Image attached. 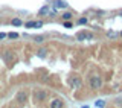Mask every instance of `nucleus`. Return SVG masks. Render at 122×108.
<instances>
[{"label":"nucleus","mask_w":122,"mask_h":108,"mask_svg":"<svg viewBox=\"0 0 122 108\" xmlns=\"http://www.w3.org/2000/svg\"><path fill=\"white\" fill-rule=\"evenodd\" d=\"M102 85V81L99 76H92L90 78V87L93 88V90H98V88H101Z\"/></svg>","instance_id":"f257e3e1"},{"label":"nucleus","mask_w":122,"mask_h":108,"mask_svg":"<svg viewBox=\"0 0 122 108\" xmlns=\"http://www.w3.org/2000/svg\"><path fill=\"white\" fill-rule=\"evenodd\" d=\"M34 99L35 101H46L47 99V93L43 90H37V91H34Z\"/></svg>","instance_id":"f03ea898"},{"label":"nucleus","mask_w":122,"mask_h":108,"mask_svg":"<svg viewBox=\"0 0 122 108\" xmlns=\"http://www.w3.org/2000/svg\"><path fill=\"white\" fill-rule=\"evenodd\" d=\"M70 85L73 87V88H78L79 85H81V79H79V78H73V79L70 81Z\"/></svg>","instance_id":"7ed1b4c3"},{"label":"nucleus","mask_w":122,"mask_h":108,"mask_svg":"<svg viewBox=\"0 0 122 108\" xmlns=\"http://www.w3.org/2000/svg\"><path fill=\"white\" fill-rule=\"evenodd\" d=\"M51 107H52V108H61V107H63V101H60V99H55V101L51 103Z\"/></svg>","instance_id":"20e7f679"},{"label":"nucleus","mask_w":122,"mask_h":108,"mask_svg":"<svg viewBox=\"0 0 122 108\" xmlns=\"http://www.w3.org/2000/svg\"><path fill=\"white\" fill-rule=\"evenodd\" d=\"M17 101L20 102V103H23L26 101V93L25 91H20V93H18V96H17Z\"/></svg>","instance_id":"39448f33"},{"label":"nucleus","mask_w":122,"mask_h":108,"mask_svg":"<svg viewBox=\"0 0 122 108\" xmlns=\"http://www.w3.org/2000/svg\"><path fill=\"white\" fill-rule=\"evenodd\" d=\"M55 6H56V8H61V9H64V8H67V3L63 2V0H56V2H55Z\"/></svg>","instance_id":"423d86ee"},{"label":"nucleus","mask_w":122,"mask_h":108,"mask_svg":"<svg viewBox=\"0 0 122 108\" xmlns=\"http://www.w3.org/2000/svg\"><path fill=\"white\" fill-rule=\"evenodd\" d=\"M87 37H92V35H89V34H86V32H79L78 35H76V38H78V40H86Z\"/></svg>","instance_id":"0eeeda50"},{"label":"nucleus","mask_w":122,"mask_h":108,"mask_svg":"<svg viewBox=\"0 0 122 108\" xmlns=\"http://www.w3.org/2000/svg\"><path fill=\"white\" fill-rule=\"evenodd\" d=\"M25 28H37V21H28V23H25Z\"/></svg>","instance_id":"6e6552de"},{"label":"nucleus","mask_w":122,"mask_h":108,"mask_svg":"<svg viewBox=\"0 0 122 108\" xmlns=\"http://www.w3.org/2000/svg\"><path fill=\"white\" fill-rule=\"evenodd\" d=\"M49 12V6H43L40 9V15H44V14H47Z\"/></svg>","instance_id":"1a4fd4ad"},{"label":"nucleus","mask_w":122,"mask_h":108,"mask_svg":"<svg viewBox=\"0 0 122 108\" xmlns=\"http://www.w3.org/2000/svg\"><path fill=\"white\" fill-rule=\"evenodd\" d=\"M12 25H14V26H20V25H21V21L18 20V18H14V20H12Z\"/></svg>","instance_id":"9d476101"},{"label":"nucleus","mask_w":122,"mask_h":108,"mask_svg":"<svg viewBox=\"0 0 122 108\" xmlns=\"http://www.w3.org/2000/svg\"><path fill=\"white\" fill-rule=\"evenodd\" d=\"M8 37H9L11 40H12V38H17V37H18V34H15V32H11V34H8Z\"/></svg>","instance_id":"9b49d317"},{"label":"nucleus","mask_w":122,"mask_h":108,"mask_svg":"<svg viewBox=\"0 0 122 108\" xmlns=\"http://www.w3.org/2000/svg\"><path fill=\"white\" fill-rule=\"evenodd\" d=\"M63 18H64V20H69V18H72V14L70 12H66V14L63 15Z\"/></svg>","instance_id":"f8f14e48"},{"label":"nucleus","mask_w":122,"mask_h":108,"mask_svg":"<svg viewBox=\"0 0 122 108\" xmlns=\"http://www.w3.org/2000/svg\"><path fill=\"white\" fill-rule=\"evenodd\" d=\"M38 56H41V58H43V56H46V50H44V49L38 50Z\"/></svg>","instance_id":"ddd939ff"},{"label":"nucleus","mask_w":122,"mask_h":108,"mask_svg":"<svg viewBox=\"0 0 122 108\" xmlns=\"http://www.w3.org/2000/svg\"><path fill=\"white\" fill-rule=\"evenodd\" d=\"M104 105H105L104 101H96V107H104Z\"/></svg>","instance_id":"4468645a"},{"label":"nucleus","mask_w":122,"mask_h":108,"mask_svg":"<svg viewBox=\"0 0 122 108\" xmlns=\"http://www.w3.org/2000/svg\"><path fill=\"white\" fill-rule=\"evenodd\" d=\"M35 41H37V43H41V41H43V37H37Z\"/></svg>","instance_id":"2eb2a0df"},{"label":"nucleus","mask_w":122,"mask_h":108,"mask_svg":"<svg viewBox=\"0 0 122 108\" xmlns=\"http://www.w3.org/2000/svg\"><path fill=\"white\" fill-rule=\"evenodd\" d=\"M107 35H108V37H112V38H114V37H116V34H114V32H108Z\"/></svg>","instance_id":"dca6fc26"},{"label":"nucleus","mask_w":122,"mask_h":108,"mask_svg":"<svg viewBox=\"0 0 122 108\" xmlns=\"http://www.w3.org/2000/svg\"><path fill=\"white\" fill-rule=\"evenodd\" d=\"M64 28H72V25L69 21H66V23H64Z\"/></svg>","instance_id":"f3484780"},{"label":"nucleus","mask_w":122,"mask_h":108,"mask_svg":"<svg viewBox=\"0 0 122 108\" xmlns=\"http://www.w3.org/2000/svg\"><path fill=\"white\" fill-rule=\"evenodd\" d=\"M79 23H81V25H84V23H87V20H86V18H79Z\"/></svg>","instance_id":"a211bd4d"},{"label":"nucleus","mask_w":122,"mask_h":108,"mask_svg":"<svg viewBox=\"0 0 122 108\" xmlns=\"http://www.w3.org/2000/svg\"><path fill=\"white\" fill-rule=\"evenodd\" d=\"M6 37V34H3V32H0V40H3V38Z\"/></svg>","instance_id":"6ab92c4d"},{"label":"nucleus","mask_w":122,"mask_h":108,"mask_svg":"<svg viewBox=\"0 0 122 108\" xmlns=\"http://www.w3.org/2000/svg\"><path fill=\"white\" fill-rule=\"evenodd\" d=\"M121 35H122V32H121Z\"/></svg>","instance_id":"aec40b11"}]
</instances>
